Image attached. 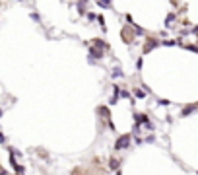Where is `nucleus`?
Wrapping results in <instances>:
<instances>
[{
  "label": "nucleus",
  "mask_w": 198,
  "mask_h": 175,
  "mask_svg": "<svg viewBox=\"0 0 198 175\" xmlns=\"http://www.w3.org/2000/svg\"><path fill=\"white\" fill-rule=\"evenodd\" d=\"M132 140V134H122L117 138V142H115V150L119 152V150H124V148H128V144Z\"/></svg>",
  "instance_id": "f257e3e1"
},
{
  "label": "nucleus",
  "mask_w": 198,
  "mask_h": 175,
  "mask_svg": "<svg viewBox=\"0 0 198 175\" xmlns=\"http://www.w3.org/2000/svg\"><path fill=\"white\" fill-rule=\"evenodd\" d=\"M156 47H159V41L156 39V37H148V39H146V45H144V53H150V51L152 49H156Z\"/></svg>",
  "instance_id": "f03ea898"
},
{
  "label": "nucleus",
  "mask_w": 198,
  "mask_h": 175,
  "mask_svg": "<svg viewBox=\"0 0 198 175\" xmlns=\"http://www.w3.org/2000/svg\"><path fill=\"white\" fill-rule=\"evenodd\" d=\"M198 109V103H190V105H187L185 109H181V117H188L190 113H194Z\"/></svg>",
  "instance_id": "7ed1b4c3"
},
{
  "label": "nucleus",
  "mask_w": 198,
  "mask_h": 175,
  "mask_svg": "<svg viewBox=\"0 0 198 175\" xmlns=\"http://www.w3.org/2000/svg\"><path fill=\"white\" fill-rule=\"evenodd\" d=\"M148 93H146L144 90H140V88H134V97H138V99H144Z\"/></svg>",
  "instance_id": "20e7f679"
},
{
  "label": "nucleus",
  "mask_w": 198,
  "mask_h": 175,
  "mask_svg": "<svg viewBox=\"0 0 198 175\" xmlns=\"http://www.w3.org/2000/svg\"><path fill=\"white\" fill-rule=\"evenodd\" d=\"M159 45H163V47H173V45H179V41H175V39H167V41H159Z\"/></svg>",
  "instance_id": "39448f33"
},
{
  "label": "nucleus",
  "mask_w": 198,
  "mask_h": 175,
  "mask_svg": "<svg viewBox=\"0 0 198 175\" xmlns=\"http://www.w3.org/2000/svg\"><path fill=\"white\" fill-rule=\"evenodd\" d=\"M91 56H95V58H103V51H99V49H95V47H91Z\"/></svg>",
  "instance_id": "423d86ee"
},
{
  "label": "nucleus",
  "mask_w": 198,
  "mask_h": 175,
  "mask_svg": "<svg viewBox=\"0 0 198 175\" xmlns=\"http://www.w3.org/2000/svg\"><path fill=\"white\" fill-rule=\"evenodd\" d=\"M175 18H177V14H169V16H167V20H165V25L173 24V21H175Z\"/></svg>",
  "instance_id": "0eeeda50"
},
{
  "label": "nucleus",
  "mask_w": 198,
  "mask_h": 175,
  "mask_svg": "<svg viewBox=\"0 0 198 175\" xmlns=\"http://www.w3.org/2000/svg\"><path fill=\"white\" fill-rule=\"evenodd\" d=\"M181 47H185L187 51H192V53H198V45H181Z\"/></svg>",
  "instance_id": "6e6552de"
},
{
  "label": "nucleus",
  "mask_w": 198,
  "mask_h": 175,
  "mask_svg": "<svg viewBox=\"0 0 198 175\" xmlns=\"http://www.w3.org/2000/svg\"><path fill=\"white\" fill-rule=\"evenodd\" d=\"M121 76H122V70H121L119 66H117V68L113 70V78H121Z\"/></svg>",
  "instance_id": "1a4fd4ad"
},
{
  "label": "nucleus",
  "mask_w": 198,
  "mask_h": 175,
  "mask_svg": "<svg viewBox=\"0 0 198 175\" xmlns=\"http://www.w3.org/2000/svg\"><path fill=\"white\" fill-rule=\"evenodd\" d=\"M86 14H87V20H90V21L95 20V14H93V12H86Z\"/></svg>",
  "instance_id": "9d476101"
},
{
  "label": "nucleus",
  "mask_w": 198,
  "mask_h": 175,
  "mask_svg": "<svg viewBox=\"0 0 198 175\" xmlns=\"http://www.w3.org/2000/svg\"><path fill=\"white\" fill-rule=\"evenodd\" d=\"M157 103H159V105H169V103H171V101H169V99H159V101H157Z\"/></svg>",
  "instance_id": "9b49d317"
},
{
  "label": "nucleus",
  "mask_w": 198,
  "mask_h": 175,
  "mask_svg": "<svg viewBox=\"0 0 198 175\" xmlns=\"http://www.w3.org/2000/svg\"><path fill=\"white\" fill-rule=\"evenodd\" d=\"M153 140H156V136H153V134H150V136H146V142H153Z\"/></svg>",
  "instance_id": "f8f14e48"
},
{
  "label": "nucleus",
  "mask_w": 198,
  "mask_h": 175,
  "mask_svg": "<svg viewBox=\"0 0 198 175\" xmlns=\"http://www.w3.org/2000/svg\"><path fill=\"white\" fill-rule=\"evenodd\" d=\"M117 165H119V162H117V159H111V167H113V169H117Z\"/></svg>",
  "instance_id": "ddd939ff"
},
{
  "label": "nucleus",
  "mask_w": 198,
  "mask_h": 175,
  "mask_svg": "<svg viewBox=\"0 0 198 175\" xmlns=\"http://www.w3.org/2000/svg\"><path fill=\"white\" fill-rule=\"evenodd\" d=\"M136 68H138V70L142 68V58H138V61H136Z\"/></svg>",
  "instance_id": "4468645a"
},
{
  "label": "nucleus",
  "mask_w": 198,
  "mask_h": 175,
  "mask_svg": "<svg viewBox=\"0 0 198 175\" xmlns=\"http://www.w3.org/2000/svg\"><path fill=\"white\" fill-rule=\"evenodd\" d=\"M4 142H6V136H4L2 132H0V144H4Z\"/></svg>",
  "instance_id": "2eb2a0df"
},
{
  "label": "nucleus",
  "mask_w": 198,
  "mask_h": 175,
  "mask_svg": "<svg viewBox=\"0 0 198 175\" xmlns=\"http://www.w3.org/2000/svg\"><path fill=\"white\" fill-rule=\"evenodd\" d=\"M196 175H198V171H196Z\"/></svg>",
  "instance_id": "dca6fc26"
}]
</instances>
